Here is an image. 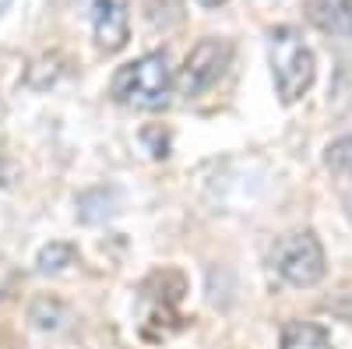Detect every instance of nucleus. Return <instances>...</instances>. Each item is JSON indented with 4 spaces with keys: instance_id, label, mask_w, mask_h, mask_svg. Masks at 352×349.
I'll return each mask as SVG.
<instances>
[{
    "instance_id": "nucleus-12",
    "label": "nucleus",
    "mask_w": 352,
    "mask_h": 349,
    "mask_svg": "<svg viewBox=\"0 0 352 349\" xmlns=\"http://www.w3.org/2000/svg\"><path fill=\"white\" fill-rule=\"evenodd\" d=\"M201 8H222V4H229V0H197Z\"/></svg>"
},
{
    "instance_id": "nucleus-3",
    "label": "nucleus",
    "mask_w": 352,
    "mask_h": 349,
    "mask_svg": "<svg viewBox=\"0 0 352 349\" xmlns=\"http://www.w3.org/2000/svg\"><path fill=\"white\" fill-rule=\"evenodd\" d=\"M275 272L289 282V286H317L320 279H324L328 272V257H324V247H320V240L314 237L310 229L303 233H289V237H282L275 244Z\"/></svg>"
},
{
    "instance_id": "nucleus-7",
    "label": "nucleus",
    "mask_w": 352,
    "mask_h": 349,
    "mask_svg": "<svg viewBox=\"0 0 352 349\" xmlns=\"http://www.w3.org/2000/svg\"><path fill=\"white\" fill-rule=\"evenodd\" d=\"M278 349H331V335L314 321H289L282 328Z\"/></svg>"
},
{
    "instance_id": "nucleus-2",
    "label": "nucleus",
    "mask_w": 352,
    "mask_h": 349,
    "mask_svg": "<svg viewBox=\"0 0 352 349\" xmlns=\"http://www.w3.org/2000/svg\"><path fill=\"white\" fill-rule=\"evenodd\" d=\"M169 89H173V71L166 53H144L113 74V96L138 109L166 106Z\"/></svg>"
},
{
    "instance_id": "nucleus-1",
    "label": "nucleus",
    "mask_w": 352,
    "mask_h": 349,
    "mask_svg": "<svg viewBox=\"0 0 352 349\" xmlns=\"http://www.w3.org/2000/svg\"><path fill=\"white\" fill-rule=\"evenodd\" d=\"M268 61H272L275 92L285 106L310 92L314 74H317V61H314V50L303 43V36L296 28L282 25L268 36Z\"/></svg>"
},
{
    "instance_id": "nucleus-8",
    "label": "nucleus",
    "mask_w": 352,
    "mask_h": 349,
    "mask_svg": "<svg viewBox=\"0 0 352 349\" xmlns=\"http://www.w3.org/2000/svg\"><path fill=\"white\" fill-rule=\"evenodd\" d=\"M36 265H39V272H46V275L64 272L67 265H74V247H71V244H50V247L39 251Z\"/></svg>"
},
{
    "instance_id": "nucleus-11",
    "label": "nucleus",
    "mask_w": 352,
    "mask_h": 349,
    "mask_svg": "<svg viewBox=\"0 0 352 349\" xmlns=\"http://www.w3.org/2000/svg\"><path fill=\"white\" fill-rule=\"evenodd\" d=\"M342 205H345V215L352 219V187H349V191L342 194Z\"/></svg>"
},
{
    "instance_id": "nucleus-9",
    "label": "nucleus",
    "mask_w": 352,
    "mask_h": 349,
    "mask_svg": "<svg viewBox=\"0 0 352 349\" xmlns=\"http://www.w3.org/2000/svg\"><path fill=\"white\" fill-rule=\"evenodd\" d=\"M328 166L338 173H352V131L338 138L335 145H328Z\"/></svg>"
},
{
    "instance_id": "nucleus-4",
    "label": "nucleus",
    "mask_w": 352,
    "mask_h": 349,
    "mask_svg": "<svg viewBox=\"0 0 352 349\" xmlns=\"http://www.w3.org/2000/svg\"><path fill=\"white\" fill-rule=\"evenodd\" d=\"M229 61H232V46L226 39H201L187 53L180 74H176V89H180V96L194 99L201 92H208L212 85L226 74Z\"/></svg>"
},
{
    "instance_id": "nucleus-6",
    "label": "nucleus",
    "mask_w": 352,
    "mask_h": 349,
    "mask_svg": "<svg viewBox=\"0 0 352 349\" xmlns=\"http://www.w3.org/2000/svg\"><path fill=\"white\" fill-rule=\"evenodd\" d=\"M310 21L320 32L352 36V0H310Z\"/></svg>"
},
{
    "instance_id": "nucleus-5",
    "label": "nucleus",
    "mask_w": 352,
    "mask_h": 349,
    "mask_svg": "<svg viewBox=\"0 0 352 349\" xmlns=\"http://www.w3.org/2000/svg\"><path fill=\"white\" fill-rule=\"evenodd\" d=\"M92 28L96 43L106 53L124 50L131 39V18H127V0H96L92 4Z\"/></svg>"
},
{
    "instance_id": "nucleus-10",
    "label": "nucleus",
    "mask_w": 352,
    "mask_h": 349,
    "mask_svg": "<svg viewBox=\"0 0 352 349\" xmlns=\"http://www.w3.org/2000/svg\"><path fill=\"white\" fill-rule=\"evenodd\" d=\"M11 279H14V272H11V265L4 257H0V297L8 293V286H11Z\"/></svg>"
}]
</instances>
